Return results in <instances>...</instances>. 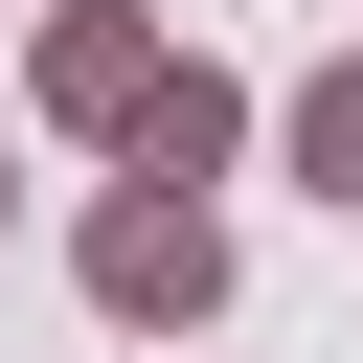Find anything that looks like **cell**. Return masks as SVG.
Returning a JSON list of instances; mask_svg holds the SVG:
<instances>
[{
    "instance_id": "obj_1",
    "label": "cell",
    "mask_w": 363,
    "mask_h": 363,
    "mask_svg": "<svg viewBox=\"0 0 363 363\" xmlns=\"http://www.w3.org/2000/svg\"><path fill=\"white\" fill-rule=\"evenodd\" d=\"M91 295H113L136 340H204V318H227V204H204V182H113V204H91Z\"/></svg>"
},
{
    "instance_id": "obj_2",
    "label": "cell",
    "mask_w": 363,
    "mask_h": 363,
    "mask_svg": "<svg viewBox=\"0 0 363 363\" xmlns=\"http://www.w3.org/2000/svg\"><path fill=\"white\" fill-rule=\"evenodd\" d=\"M136 91H159V23H136V0H68V23H45V113H68V136H136Z\"/></svg>"
},
{
    "instance_id": "obj_3",
    "label": "cell",
    "mask_w": 363,
    "mask_h": 363,
    "mask_svg": "<svg viewBox=\"0 0 363 363\" xmlns=\"http://www.w3.org/2000/svg\"><path fill=\"white\" fill-rule=\"evenodd\" d=\"M227 136H250L227 68H159V91H136V182H227Z\"/></svg>"
},
{
    "instance_id": "obj_4",
    "label": "cell",
    "mask_w": 363,
    "mask_h": 363,
    "mask_svg": "<svg viewBox=\"0 0 363 363\" xmlns=\"http://www.w3.org/2000/svg\"><path fill=\"white\" fill-rule=\"evenodd\" d=\"M295 182H318V204H363V68H318V91H295Z\"/></svg>"
}]
</instances>
